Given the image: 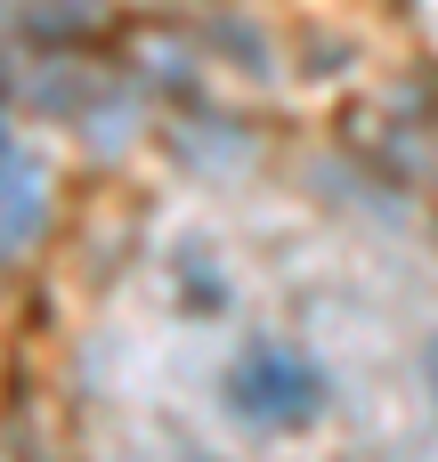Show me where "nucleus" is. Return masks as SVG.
Instances as JSON below:
<instances>
[{
    "instance_id": "1",
    "label": "nucleus",
    "mask_w": 438,
    "mask_h": 462,
    "mask_svg": "<svg viewBox=\"0 0 438 462\" xmlns=\"http://www.w3.org/2000/svg\"><path fill=\"white\" fill-rule=\"evenodd\" d=\"M317 390H325V382H317L309 365H284V357L244 365V406H260V414H309Z\"/></svg>"
}]
</instances>
